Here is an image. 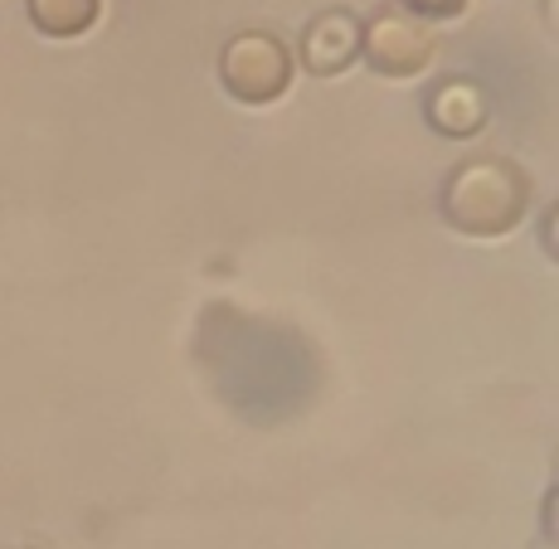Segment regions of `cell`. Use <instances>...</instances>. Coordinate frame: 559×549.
Wrapping results in <instances>:
<instances>
[{"label": "cell", "instance_id": "cell-1", "mask_svg": "<svg viewBox=\"0 0 559 549\" xmlns=\"http://www.w3.org/2000/svg\"><path fill=\"white\" fill-rule=\"evenodd\" d=\"M535 180L511 156H467L438 186V214L467 239H501L531 214Z\"/></svg>", "mask_w": 559, "mask_h": 549}, {"label": "cell", "instance_id": "cell-2", "mask_svg": "<svg viewBox=\"0 0 559 549\" xmlns=\"http://www.w3.org/2000/svg\"><path fill=\"white\" fill-rule=\"evenodd\" d=\"M293 49L273 29H239L219 49V88L243 107H267L293 88Z\"/></svg>", "mask_w": 559, "mask_h": 549}, {"label": "cell", "instance_id": "cell-3", "mask_svg": "<svg viewBox=\"0 0 559 549\" xmlns=\"http://www.w3.org/2000/svg\"><path fill=\"white\" fill-rule=\"evenodd\" d=\"M433 25L408 15L404 5H380L370 20H360V59L380 79H418L433 63Z\"/></svg>", "mask_w": 559, "mask_h": 549}, {"label": "cell", "instance_id": "cell-4", "mask_svg": "<svg viewBox=\"0 0 559 549\" xmlns=\"http://www.w3.org/2000/svg\"><path fill=\"white\" fill-rule=\"evenodd\" d=\"M360 59V15H350L346 5H326L302 25L297 35L293 63H302L311 79H336Z\"/></svg>", "mask_w": 559, "mask_h": 549}, {"label": "cell", "instance_id": "cell-5", "mask_svg": "<svg viewBox=\"0 0 559 549\" xmlns=\"http://www.w3.org/2000/svg\"><path fill=\"white\" fill-rule=\"evenodd\" d=\"M424 122L428 132L448 136V142H467L491 122V98L477 79L453 73V79H438L424 88Z\"/></svg>", "mask_w": 559, "mask_h": 549}, {"label": "cell", "instance_id": "cell-6", "mask_svg": "<svg viewBox=\"0 0 559 549\" xmlns=\"http://www.w3.org/2000/svg\"><path fill=\"white\" fill-rule=\"evenodd\" d=\"M25 15L39 35L49 39H79L98 25L103 0H25Z\"/></svg>", "mask_w": 559, "mask_h": 549}, {"label": "cell", "instance_id": "cell-7", "mask_svg": "<svg viewBox=\"0 0 559 549\" xmlns=\"http://www.w3.org/2000/svg\"><path fill=\"white\" fill-rule=\"evenodd\" d=\"M400 5L418 20H453V15L467 10V0H400Z\"/></svg>", "mask_w": 559, "mask_h": 549}, {"label": "cell", "instance_id": "cell-8", "mask_svg": "<svg viewBox=\"0 0 559 549\" xmlns=\"http://www.w3.org/2000/svg\"><path fill=\"white\" fill-rule=\"evenodd\" d=\"M15 549H35V545H15Z\"/></svg>", "mask_w": 559, "mask_h": 549}]
</instances>
